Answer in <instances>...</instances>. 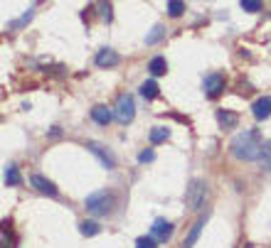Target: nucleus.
<instances>
[{
  "mask_svg": "<svg viewBox=\"0 0 271 248\" xmlns=\"http://www.w3.org/2000/svg\"><path fill=\"white\" fill-rule=\"evenodd\" d=\"M262 145H264V140H262L259 130H244L232 140L229 150H232V155L237 160H259Z\"/></svg>",
  "mask_w": 271,
  "mask_h": 248,
  "instance_id": "nucleus-1",
  "label": "nucleus"
},
{
  "mask_svg": "<svg viewBox=\"0 0 271 248\" xmlns=\"http://www.w3.org/2000/svg\"><path fill=\"white\" fill-rule=\"evenodd\" d=\"M84 204H86V209H89L94 216H106V214H111V209H114L116 199H114V194H111V192L99 189V192L89 194Z\"/></svg>",
  "mask_w": 271,
  "mask_h": 248,
  "instance_id": "nucleus-2",
  "label": "nucleus"
},
{
  "mask_svg": "<svg viewBox=\"0 0 271 248\" xmlns=\"http://www.w3.org/2000/svg\"><path fill=\"white\" fill-rule=\"evenodd\" d=\"M136 116V103H134V96H129V94H121L119 96V101H116V108H114V118L119 121V123H131Z\"/></svg>",
  "mask_w": 271,
  "mask_h": 248,
  "instance_id": "nucleus-3",
  "label": "nucleus"
},
{
  "mask_svg": "<svg viewBox=\"0 0 271 248\" xmlns=\"http://www.w3.org/2000/svg\"><path fill=\"white\" fill-rule=\"evenodd\" d=\"M204 197H207L204 182L203 180H193V182H190V189L185 192V204H188V209H200L204 204Z\"/></svg>",
  "mask_w": 271,
  "mask_h": 248,
  "instance_id": "nucleus-4",
  "label": "nucleus"
},
{
  "mask_svg": "<svg viewBox=\"0 0 271 248\" xmlns=\"http://www.w3.org/2000/svg\"><path fill=\"white\" fill-rule=\"evenodd\" d=\"M204 94H207V99H217L222 91H224V74H219V71H212V74H207L204 76Z\"/></svg>",
  "mask_w": 271,
  "mask_h": 248,
  "instance_id": "nucleus-5",
  "label": "nucleus"
},
{
  "mask_svg": "<svg viewBox=\"0 0 271 248\" xmlns=\"http://www.w3.org/2000/svg\"><path fill=\"white\" fill-rule=\"evenodd\" d=\"M86 150L101 162V167H106V170H114V165H116V160H114V155L104 148V145H99V143H86Z\"/></svg>",
  "mask_w": 271,
  "mask_h": 248,
  "instance_id": "nucleus-6",
  "label": "nucleus"
},
{
  "mask_svg": "<svg viewBox=\"0 0 271 248\" xmlns=\"http://www.w3.org/2000/svg\"><path fill=\"white\" fill-rule=\"evenodd\" d=\"M150 236H153L155 241H168V239L173 236V224L165 221V219H155L153 226H150Z\"/></svg>",
  "mask_w": 271,
  "mask_h": 248,
  "instance_id": "nucleus-7",
  "label": "nucleus"
},
{
  "mask_svg": "<svg viewBox=\"0 0 271 248\" xmlns=\"http://www.w3.org/2000/svg\"><path fill=\"white\" fill-rule=\"evenodd\" d=\"M252 113H254V118H257V121H267V118L271 116V99H269V96L257 99V101H254V106H252Z\"/></svg>",
  "mask_w": 271,
  "mask_h": 248,
  "instance_id": "nucleus-8",
  "label": "nucleus"
},
{
  "mask_svg": "<svg viewBox=\"0 0 271 248\" xmlns=\"http://www.w3.org/2000/svg\"><path fill=\"white\" fill-rule=\"evenodd\" d=\"M32 187L37 189V192H42V194H47V197H60V189L52 185L50 180H45L42 175H32Z\"/></svg>",
  "mask_w": 271,
  "mask_h": 248,
  "instance_id": "nucleus-9",
  "label": "nucleus"
},
{
  "mask_svg": "<svg viewBox=\"0 0 271 248\" xmlns=\"http://www.w3.org/2000/svg\"><path fill=\"white\" fill-rule=\"evenodd\" d=\"M204 221H207V214H204V216H200V219H198V221L193 224L190 234H188V236H185V241H183V248H193V246H195V241L200 239V231H203Z\"/></svg>",
  "mask_w": 271,
  "mask_h": 248,
  "instance_id": "nucleus-10",
  "label": "nucleus"
},
{
  "mask_svg": "<svg viewBox=\"0 0 271 248\" xmlns=\"http://www.w3.org/2000/svg\"><path fill=\"white\" fill-rule=\"evenodd\" d=\"M91 118H94V123L109 125V123H111V118H114V111H111V108H106V106H94Z\"/></svg>",
  "mask_w": 271,
  "mask_h": 248,
  "instance_id": "nucleus-11",
  "label": "nucleus"
},
{
  "mask_svg": "<svg viewBox=\"0 0 271 248\" xmlns=\"http://www.w3.org/2000/svg\"><path fill=\"white\" fill-rule=\"evenodd\" d=\"M119 62H121V57L114 50H101L96 54V66H116Z\"/></svg>",
  "mask_w": 271,
  "mask_h": 248,
  "instance_id": "nucleus-12",
  "label": "nucleus"
},
{
  "mask_svg": "<svg viewBox=\"0 0 271 248\" xmlns=\"http://www.w3.org/2000/svg\"><path fill=\"white\" fill-rule=\"evenodd\" d=\"M259 165H262V170L271 172V140H264V145H262V152H259Z\"/></svg>",
  "mask_w": 271,
  "mask_h": 248,
  "instance_id": "nucleus-13",
  "label": "nucleus"
},
{
  "mask_svg": "<svg viewBox=\"0 0 271 248\" xmlns=\"http://www.w3.org/2000/svg\"><path fill=\"white\" fill-rule=\"evenodd\" d=\"M148 71H150L153 76H163V74L168 71V62H165L163 57H153L150 64H148Z\"/></svg>",
  "mask_w": 271,
  "mask_h": 248,
  "instance_id": "nucleus-14",
  "label": "nucleus"
},
{
  "mask_svg": "<svg viewBox=\"0 0 271 248\" xmlns=\"http://www.w3.org/2000/svg\"><path fill=\"white\" fill-rule=\"evenodd\" d=\"M217 121H219V125H224V128H234V125H237V116H234L232 111L219 108V111H217Z\"/></svg>",
  "mask_w": 271,
  "mask_h": 248,
  "instance_id": "nucleus-15",
  "label": "nucleus"
},
{
  "mask_svg": "<svg viewBox=\"0 0 271 248\" xmlns=\"http://www.w3.org/2000/svg\"><path fill=\"white\" fill-rule=\"evenodd\" d=\"M168 138H170V130L163 128V125H155V128L150 130V143H155V145H158V143H165Z\"/></svg>",
  "mask_w": 271,
  "mask_h": 248,
  "instance_id": "nucleus-16",
  "label": "nucleus"
},
{
  "mask_svg": "<svg viewBox=\"0 0 271 248\" xmlns=\"http://www.w3.org/2000/svg\"><path fill=\"white\" fill-rule=\"evenodd\" d=\"M158 91H160V89H158V84H155L153 79H150V81H145V84L140 86V96H143V99H148V101H150V99H155V96H158Z\"/></svg>",
  "mask_w": 271,
  "mask_h": 248,
  "instance_id": "nucleus-17",
  "label": "nucleus"
},
{
  "mask_svg": "<svg viewBox=\"0 0 271 248\" xmlns=\"http://www.w3.org/2000/svg\"><path fill=\"white\" fill-rule=\"evenodd\" d=\"M185 12V2L183 0H168V15L170 17H180Z\"/></svg>",
  "mask_w": 271,
  "mask_h": 248,
  "instance_id": "nucleus-18",
  "label": "nucleus"
},
{
  "mask_svg": "<svg viewBox=\"0 0 271 248\" xmlns=\"http://www.w3.org/2000/svg\"><path fill=\"white\" fill-rule=\"evenodd\" d=\"M5 185H7V187L20 185V175H17V170H15L12 165H7V167H5Z\"/></svg>",
  "mask_w": 271,
  "mask_h": 248,
  "instance_id": "nucleus-19",
  "label": "nucleus"
},
{
  "mask_svg": "<svg viewBox=\"0 0 271 248\" xmlns=\"http://www.w3.org/2000/svg\"><path fill=\"white\" fill-rule=\"evenodd\" d=\"M163 35H165L163 25H155V27H153V32L145 37V45H155V42H160V40H163Z\"/></svg>",
  "mask_w": 271,
  "mask_h": 248,
  "instance_id": "nucleus-20",
  "label": "nucleus"
},
{
  "mask_svg": "<svg viewBox=\"0 0 271 248\" xmlns=\"http://www.w3.org/2000/svg\"><path fill=\"white\" fill-rule=\"evenodd\" d=\"M99 231H101V226H99L96 221H84V224H81V234H84V236H96Z\"/></svg>",
  "mask_w": 271,
  "mask_h": 248,
  "instance_id": "nucleus-21",
  "label": "nucleus"
},
{
  "mask_svg": "<svg viewBox=\"0 0 271 248\" xmlns=\"http://www.w3.org/2000/svg\"><path fill=\"white\" fill-rule=\"evenodd\" d=\"M244 12H259L262 10V0H239Z\"/></svg>",
  "mask_w": 271,
  "mask_h": 248,
  "instance_id": "nucleus-22",
  "label": "nucleus"
},
{
  "mask_svg": "<svg viewBox=\"0 0 271 248\" xmlns=\"http://www.w3.org/2000/svg\"><path fill=\"white\" fill-rule=\"evenodd\" d=\"M136 248H155V239L153 236H140L136 241Z\"/></svg>",
  "mask_w": 271,
  "mask_h": 248,
  "instance_id": "nucleus-23",
  "label": "nucleus"
},
{
  "mask_svg": "<svg viewBox=\"0 0 271 248\" xmlns=\"http://www.w3.org/2000/svg\"><path fill=\"white\" fill-rule=\"evenodd\" d=\"M155 160V152L153 150H143L140 155H138V162H153Z\"/></svg>",
  "mask_w": 271,
  "mask_h": 248,
  "instance_id": "nucleus-24",
  "label": "nucleus"
},
{
  "mask_svg": "<svg viewBox=\"0 0 271 248\" xmlns=\"http://www.w3.org/2000/svg\"><path fill=\"white\" fill-rule=\"evenodd\" d=\"M99 10H101V17L109 22V20H111V7H109L106 2H101V5H99Z\"/></svg>",
  "mask_w": 271,
  "mask_h": 248,
  "instance_id": "nucleus-25",
  "label": "nucleus"
},
{
  "mask_svg": "<svg viewBox=\"0 0 271 248\" xmlns=\"http://www.w3.org/2000/svg\"><path fill=\"white\" fill-rule=\"evenodd\" d=\"M244 248H252V246H244Z\"/></svg>",
  "mask_w": 271,
  "mask_h": 248,
  "instance_id": "nucleus-26",
  "label": "nucleus"
}]
</instances>
